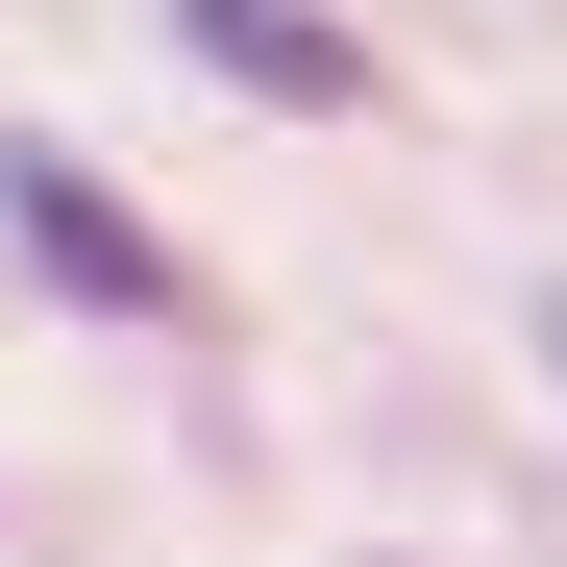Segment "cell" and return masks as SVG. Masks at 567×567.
I'll return each instance as SVG.
<instances>
[{
	"label": "cell",
	"mask_w": 567,
	"mask_h": 567,
	"mask_svg": "<svg viewBox=\"0 0 567 567\" xmlns=\"http://www.w3.org/2000/svg\"><path fill=\"white\" fill-rule=\"evenodd\" d=\"M0 247L50 271L74 321H198V271H173V223L124 198L100 148H50V124H0Z\"/></svg>",
	"instance_id": "cell-1"
},
{
	"label": "cell",
	"mask_w": 567,
	"mask_h": 567,
	"mask_svg": "<svg viewBox=\"0 0 567 567\" xmlns=\"http://www.w3.org/2000/svg\"><path fill=\"white\" fill-rule=\"evenodd\" d=\"M173 50H198L223 100H297V124L370 100V25H321V0H173Z\"/></svg>",
	"instance_id": "cell-2"
},
{
	"label": "cell",
	"mask_w": 567,
	"mask_h": 567,
	"mask_svg": "<svg viewBox=\"0 0 567 567\" xmlns=\"http://www.w3.org/2000/svg\"><path fill=\"white\" fill-rule=\"evenodd\" d=\"M543 346H567V321H543Z\"/></svg>",
	"instance_id": "cell-3"
}]
</instances>
